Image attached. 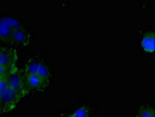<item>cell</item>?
<instances>
[{
  "mask_svg": "<svg viewBox=\"0 0 155 117\" xmlns=\"http://www.w3.org/2000/svg\"><path fill=\"white\" fill-rule=\"evenodd\" d=\"M21 99L22 98L20 95L8 87L0 95V111L4 112L12 111Z\"/></svg>",
  "mask_w": 155,
  "mask_h": 117,
  "instance_id": "cell-1",
  "label": "cell"
},
{
  "mask_svg": "<svg viewBox=\"0 0 155 117\" xmlns=\"http://www.w3.org/2000/svg\"><path fill=\"white\" fill-rule=\"evenodd\" d=\"M17 53L10 48H0V64L6 67L9 73L17 70Z\"/></svg>",
  "mask_w": 155,
  "mask_h": 117,
  "instance_id": "cell-2",
  "label": "cell"
},
{
  "mask_svg": "<svg viewBox=\"0 0 155 117\" xmlns=\"http://www.w3.org/2000/svg\"><path fill=\"white\" fill-rule=\"evenodd\" d=\"M8 87L20 95L21 98L29 92L26 86L24 73H21L18 70L8 75Z\"/></svg>",
  "mask_w": 155,
  "mask_h": 117,
  "instance_id": "cell-3",
  "label": "cell"
},
{
  "mask_svg": "<svg viewBox=\"0 0 155 117\" xmlns=\"http://www.w3.org/2000/svg\"><path fill=\"white\" fill-rule=\"evenodd\" d=\"M31 36L24 28H20L12 31L11 42L17 45L25 46L30 43Z\"/></svg>",
  "mask_w": 155,
  "mask_h": 117,
  "instance_id": "cell-4",
  "label": "cell"
},
{
  "mask_svg": "<svg viewBox=\"0 0 155 117\" xmlns=\"http://www.w3.org/2000/svg\"><path fill=\"white\" fill-rule=\"evenodd\" d=\"M25 79L26 86L28 88V91L30 90H38V91H43L45 88L48 85V83L43 81L41 77H39L37 74L33 75H24Z\"/></svg>",
  "mask_w": 155,
  "mask_h": 117,
  "instance_id": "cell-5",
  "label": "cell"
},
{
  "mask_svg": "<svg viewBox=\"0 0 155 117\" xmlns=\"http://www.w3.org/2000/svg\"><path fill=\"white\" fill-rule=\"evenodd\" d=\"M141 46L147 52L152 53L154 52V33L147 32L141 39Z\"/></svg>",
  "mask_w": 155,
  "mask_h": 117,
  "instance_id": "cell-6",
  "label": "cell"
},
{
  "mask_svg": "<svg viewBox=\"0 0 155 117\" xmlns=\"http://www.w3.org/2000/svg\"><path fill=\"white\" fill-rule=\"evenodd\" d=\"M41 63L38 59L31 58L28 61L27 64L24 69V75H33V74H37V71L38 69L39 66Z\"/></svg>",
  "mask_w": 155,
  "mask_h": 117,
  "instance_id": "cell-7",
  "label": "cell"
},
{
  "mask_svg": "<svg viewBox=\"0 0 155 117\" xmlns=\"http://www.w3.org/2000/svg\"><path fill=\"white\" fill-rule=\"evenodd\" d=\"M0 23L10 28L12 31L14 29H17V28H23L22 23L20 22V20H17L15 17H10V16H5V17H1L0 18Z\"/></svg>",
  "mask_w": 155,
  "mask_h": 117,
  "instance_id": "cell-8",
  "label": "cell"
},
{
  "mask_svg": "<svg viewBox=\"0 0 155 117\" xmlns=\"http://www.w3.org/2000/svg\"><path fill=\"white\" fill-rule=\"evenodd\" d=\"M37 75L39 77H41L43 81H45L48 84L49 83L50 77H51L50 71L48 66L45 64H44L43 62H41L40 66H39L38 71H37Z\"/></svg>",
  "mask_w": 155,
  "mask_h": 117,
  "instance_id": "cell-9",
  "label": "cell"
},
{
  "mask_svg": "<svg viewBox=\"0 0 155 117\" xmlns=\"http://www.w3.org/2000/svg\"><path fill=\"white\" fill-rule=\"evenodd\" d=\"M12 30L0 23V41L3 42H11Z\"/></svg>",
  "mask_w": 155,
  "mask_h": 117,
  "instance_id": "cell-10",
  "label": "cell"
},
{
  "mask_svg": "<svg viewBox=\"0 0 155 117\" xmlns=\"http://www.w3.org/2000/svg\"><path fill=\"white\" fill-rule=\"evenodd\" d=\"M136 117H155L154 109L150 106H142L138 110Z\"/></svg>",
  "mask_w": 155,
  "mask_h": 117,
  "instance_id": "cell-11",
  "label": "cell"
},
{
  "mask_svg": "<svg viewBox=\"0 0 155 117\" xmlns=\"http://www.w3.org/2000/svg\"><path fill=\"white\" fill-rule=\"evenodd\" d=\"M90 109L87 106H82L77 109L76 111L71 115H68L67 117H89Z\"/></svg>",
  "mask_w": 155,
  "mask_h": 117,
  "instance_id": "cell-12",
  "label": "cell"
},
{
  "mask_svg": "<svg viewBox=\"0 0 155 117\" xmlns=\"http://www.w3.org/2000/svg\"><path fill=\"white\" fill-rule=\"evenodd\" d=\"M8 75H4L0 80V95L8 88Z\"/></svg>",
  "mask_w": 155,
  "mask_h": 117,
  "instance_id": "cell-13",
  "label": "cell"
},
{
  "mask_svg": "<svg viewBox=\"0 0 155 117\" xmlns=\"http://www.w3.org/2000/svg\"><path fill=\"white\" fill-rule=\"evenodd\" d=\"M6 74H9L7 69L0 64V76H4V75H6Z\"/></svg>",
  "mask_w": 155,
  "mask_h": 117,
  "instance_id": "cell-14",
  "label": "cell"
},
{
  "mask_svg": "<svg viewBox=\"0 0 155 117\" xmlns=\"http://www.w3.org/2000/svg\"><path fill=\"white\" fill-rule=\"evenodd\" d=\"M3 77V76H0V80H1V79H2V77Z\"/></svg>",
  "mask_w": 155,
  "mask_h": 117,
  "instance_id": "cell-15",
  "label": "cell"
}]
</instances>
